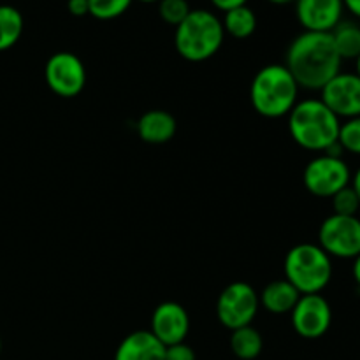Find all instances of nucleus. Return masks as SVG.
<instances>
[{"label": "nucleus", "instance_id": "nucleus-1", "mask_svg": "<svg viewBox=\"0 0 360 360\" xmlns=\"http://www.w3.org/2000/svg\"><path fill=\"white\" fill-rule=\"evenodd\" d=\"M340 53L333 37L326 32H302L287 49L285 67L299 88L320 91L336 74L341 72Z\"/></svg>", "mask_w": 360, "mask_h": 360}, {"label": "nucleus", "instance_id": "nucleus-2", "mask_svg": "<svg viewBox=\"0 0 360 360\" xmlns=\"http://www.w3.org/2000/svg\"><path fill=\"white\" fill-rule=\"evenodd\" d=\"M341 120L320 98L297 102L288 112V130L295 143L308 151L326 153L338 143Z\"/></svg>", "mask_w": 360, "mask_h": 360}, {"label": "nucleus", "instance_id": "nucleus-3", "mask_svg": "<svg viewBox=\"0 0 360 360\" xmlns=\"http://www.w3.org/2000/svg\"><path fill=\"white\" fill-rule=\"evenodd\" d=\"M299 84L290 70L280 63L262 67L255 74L250 86V101L253 109L264 118H281L297 104Z\"/></svg>", "mask_w": 360, "mask_h": 360}, {"label": "nucleus", "instance_id": "nucleus-4", "mask_svg": "<svg viewBox=\"0 0 360 360\" xmlns=\"http://www.w3.org/2000/svg\"><path fill=\"white\" fill-rule=\"evenodd\" d=\"M225 32L221 20L206 9H192L176 27L174 46L179 56L188 62H204L220 51Z\"/></svg>", "mask_w": 360, "mask_h": 360}, {"label": "nucleus", "instance_id": "nucleus-5", "mask_svg": "<svg viewBox=\"0 0 360 360\" xmlns=\"http://www.w3.org/2000/svg\"><path fill=\"white\" fill-rule=\"evenodd\" d=\"M283 271L301 295L320 294L333 280V259L319 245L301 243L288 250Z\"/></svg>", "mask_w": 360, "mask_h": 360}, {"label": "nucleus", "instance_id": "nucleus-6", "mask_svg": "<svg viewBox=\"0 0 360 360\" xmlns=\"http://www.w3.org/2000/svg\"><path fill=\"white\" fill-rule=\"evenodd\" d=\"M260 308L259 294L246 281H234L221 290L217 301V316L227 329L236 330L252 326Z\"/></svg>", "mask_w": 360, "mask_h": 360}, {"label": "nucleus", "instance_id": "nucleus-7", "mask_svg": "<svg viewBox=\"0 0 360 360\" xmlns=\"http://www.w3.org/2000/svg\"><path fill=\"white\" fill-rule=\"evenodd\" d=\"M302 181L309 193L322 199H330L334 193L350 185L352 172L341 157L322 153L308 162Z\"/></svg>", "mask_w": 360, "mask_h": 360}, {"label": "nucleus", "instance_id": "nucleus-8", "mask_svg": "<svg viewBox=\"0 0 360 360\" xmlns=\"http://www.w3.org/2000/svg\"><path fill=\"white\" fill-rule=\"evenodd\" d=\"M319 246L333 259H352L360 253L359 217L330 214L319 229Z\"/></svg>", "mask_w": 360, "mask_h": 360}, {"label": "nucleus", "instance_id": "nucleus-9", "mask_svg": "<svg viewBox=\"0 0 360 360\" xmlns=\"http://www.w3.org/2000/svg\"><path fill=\"white\" fill-rule=\"evenodd\" d=\"M44 79L49 90L60 97H76L86 84V69L74 53L60 51L48 58Z\"/></svg>", "mask_w": 360, "mask_h": 360}, {"label": "nucleus", "instance_id": "nucleus-10", "mask_svg": "<svg viewBox=\"0 0 360 360\" xmlns=\"http://www.w3.org/2000/svg\"><path fill=\"white\" fill-rule=\"evenodd\" d=\"M290 315L292 327L304 340L326 336L333 323V309L322 294L301 295Z\"/></svg>", "mask_w": 360, "mask_h": 360}, {"label": "nucleus", "instance_id": "nucleus-11", "mask_svg": "<svg viewBox=\"0 0 360 360\" xmlns=\"http://www.w3.org/2000/svg\"><path fill=\"white\" fill-rule=\"evenodd\" d=\"M320 94V101L340 120L360 116V77L355 72L336 74Z\"/></svg>", "mask_w": 360, "mask_h": 360}, {"label": "nucleus", "instance_id": "nucleus-12", "mask_svg": "<svg viewBox=\"0 0 360 360\" xmlns=\"http://www.w3.org/2000/svg\"><path fill=\"white\" fill-rule=\"evenodd\" d=\"M151 334L164 347L185 343L190 330V319L179 302L165 301L155 308L151 315Z\"/></svg>", "mask_w": 360, "mask_h": 360}, {"label": "nucleus", "instance_id": "nucleus-13", "mask_svg": "<svg viewBox=\"0 0 360 360\" xmlns=\"http://www.w3.org/2000/svg\"><path fill=\"white\" fill-rule=\"evenodd\" d=\"M295 16L304 32H333L343 20V0H295Z\"/></svg>", "mask_w": 360, "mask_h": 360}, {"label": "nucleus", "instance_id": "nucleus-14", "mask_svg": "<svg viewBox=\"0 0 360 360\" xmlns=\"http://www.w3.org/2000/svg\"><path fill=\"white\" fill-rule=\"evenodd\" d=\"M165 347L151 330H136L118 345L115 360H164Z\"/></svg>", "mask_w": 360, "mask_h": 360}, {"label": "nucleus", "instance_id": "nucleus-15", "mask_svg": "<svg viewBox=\"0 0 360 360\" xmlns=\"http://www.w3.org/2000/svg\"><path fill=\"white\" fill-rule=\"evenodd\" d=\"M137 132L141 139L148 144L169 143L176 134V120L171 112L151 109L139 118Z\"/></svg>", "mask_w": 360, "mask_h": 360}, {"label": "nucleus", "instance_id": "nucleus-16", "mask_svg": "<svg viewBox=\"0 0 360 360\" xmlns=\"http://www.w3.org/2000/svg\"><path fill=\"white\" fill-rule=\"evenodd\" d=\"M301 294L297 288L287 280H274L264 287V290L259 294L260 306L266 311L273 313V315H285V313H292V309L297 304Z\"/></svg>", "mask_w": 360, "mask_h": 360}, {"label": "nucleus", "instance_id": "nucleus-17", "mask_svg": "<svg viewBox=\"0 0 360 360\" xmlns=\"http://www.w3.org/2000/svg\"><path fill=\"white\" fill-rule=\"evenodd\" d=\"M333 37L336 51L340 53L341 60H357L360 56V25L357 21L341 20L333 32H329Z\"/></svg>", "mask_w": 360, "mask_h": 360}, {"label": "nucleus", "instance_id": "nucleus-18", "mask_svg": "<svg viewBox=\"0 0 360 360\" xmlns=\"http://www.w3.org/2000/svg\"><path fill=\"white\" fill-rule=\"evenodd\" d=\"M264 340L262 334L252 326L241 327V329L232 330L231 336V350L232 354L241 360H255L262 354Z\"/></svg>", "mask_w": 360, "mask_h": 360}, {"label": "nucleus", "instance_id": "nucleus-19", "mask_svg": "<svg viewBox=\"0 0 360 360\" xmlns=\"http://www.w3.org/2000/svg\"><path fill=\"white\" fill-rule=\"evenodd\" d=\"M224 32L234 39H248L257 30V16L248 6L236 7L224 13Z\"/></svg>", "mask_w": 360, "mask_h": 360}, {"label": "nucleus", "instance_id": "nucleus-20", "mask_svg": "<svg viewBox=\"0 0 360 360\" xmlns=\"http://www.w3.org/2000/svg\"><path fill=\"white\" fill-rule=\"evenodd\" d=\"M23 14L13 6H0V51H7L21 39Z\"/></svg>", "mask_w": 360, "mask_h": 360}, {"label": "nucleus", "instance_id": "nucleus-21", "mask_svg": "<svg viewBox=\"0 0 360 360\" xmlns=\"http://www.w3.org/2000/svg\"><path fill=\"white\" fill-rule=\"evenodd\" d=\"M132 2L134 0H88V7H90V16L108 21L127 13Z\"/></svg>", "mask_w": 360, "mask_h": 360}, {"label": "nucleus", "instance_id": "nucleus-22", "mask_svg": "<svg viewBox=\"0 0 360 360\" xmlns=\"http://www.w3.org/2000/svg\"><path fill=\"white\" fill-rule=\"evenodd\" d=\"M338 143L343 151L360 155V116L345 120V123H341Z\"/></svg>", "mask_w": 360, "mask_h": 360}, {"label": "nucleus", "instance_id": "nucleus-23", "mask_svg": "<svg viewBox=\"0 0 360 360\" xmlns=\"http://www.w3.org/2000/svg\"><path fill=\"white\" fill-rule=\"evenodd\" d=\"M330 200H333L334 214H341V217H357L359 214L360 200L350 185L334 193Z\"/></svg>", "mask_w": 360, "mask_h": 360}, {"label": "nucleus", "instance_id": "nucleus-24", "mask_svg": "<svg viewBox=\"0 0 360 360\" xmlns=\"http://www.w3.org/2000/svg\"><path fill=\"white\" fill-rule=\"evenodd\" d=\"M190 4L186 0H160L158 2V14L162 21L167 25L178 27L183 20L190 14Z\"/></svg>", "mask_w": 360, "mask_h": 360}, {"label": "nucleus", "instance_id": "nucleus-25", "mask_svg": "<svg viewBox=\"0 0 360 360\" xmlns=\"http://www.w3.org/2000/svg\"><path fill=\"white\" fill-rule=\"evenodd\" d=\"M164 360H197V357L192 347H188L186 343H178L165 347Z\"/></svg>", "mask_w": 360, "mask_h": 360}, {"label": "nucleus", "instance_id": "nucleus-26", "mask_svg": "<svg viewBox=\"0 0 360 360\" xmlns=\"http://www.w3.org/2000/svg\"><path fill=\"white\" fill-rule=\"evenodd\" d=\"M67 9L72 16H86L90 14V7H88V0H67Z\"/></svg>", "mask_w": 360, "mask_h": 360}, {"label": "nucleus", "instance_id": "nucleus-27", "mask_svg": "<svg viewBox=\"0 0 360 360\" xmlns=\"http://www.w3.org/2000/svg\"><path fill=\"white\" fill-rule=\"evenodd\" d=\"M211 4H213L218 11H224V13H227V11L236 9V7L246 6V4H248V0H211Z\"/></svg>", "mask_w": 360, "mask_h": 360}, {"label": "nucleus", "instance_id": "nucleus-28", "mask_svg": "<svg viewBox=\"0 0 360 360\" xmlns=\"http://www.w3.org/2000/svg\"><path fill=\"white\" fill-rule=\"evenodd\" d=\"M343 6L348 13H352L357 20H360V0H343Z\"/></svg>", "mask_w": 360, "mask_h": 360}, {"label": "nucleus", "instance_id": "nucleus-29", "mask_svg": "<svg viewBox=\"0 0 360 360\" xmlns=\"http://www.w3.org/2000/svg\"><path fill=\"white\" fill-rule=\"evenodd\" d=\"M350 186H352V188H354V192L357 193V197H359V200H360V167L357 169V172H355V174L352 176Z\"/></svg>", "mask_w": 360, "mask_h": 360}, {"label": "nucleus", "instance_id": "nucleus-30", "mask_svg": "<svg viewBox=\"0 0 360 360\" xmlns=\"http://www.w3.org/2000/svg\"><path fill=\"white\" fill-rule=\"evenodd\" d=\"M352 273H354L355 283L360 287V253L354 259V267H352Z\"/></svg>", "mask_w": 360, "mask_h": 360}, {"label": "nucleus", "instance_id": "nucleus-31", "mask_svg": "<svg viewBox=\"0 0 360 360\" xmlns=\"http://www.w3.org/2000/svg\"><path fill=\"white\" fill-rule=\"evenodd\" d=\"M271 4H278V6H287V4L295 2V0H269Z\"/></svg>", "mask_w": 360, "mask_h": 360}, {"label": "nucleus", "instance_id": "nucleus-32", "mask_svg": "<svg viewBox=\"0 0 360 360\" xmlns=\"http://www.w3.org/2000/svg\"><path fill=\"white\" fill-rule=\"evenodd\" d=\"M355 67H357V70H355V74H357V76L360 77V56L357 60H355Z\"/></svg>", "mask_w": 360, "mask_h": 360}, {"label": "nucleus", "instance_id": "nucleus-33", "mask_svg": "<svg viewBox=\"0 0 360 360\" xmlns=\"http://www.w3.org/2000/svg\"><path fill=\"white\" fill-rule=\"evenodd\" d=\"M139 2H144V4H151V2H160V0H139Z\"/></svg>", "mask_w": 360, "mask_h": 360}, {"label": "nucleus", "instance_id": "nucleus-34", "mask_svg": "<svg viewBox=\"0 0 360 360\" xmlns=\"http://www.w3.org/2000/svg\"><path fill=\"white\" fill-rule=\"evenodd\" d=\"M0 354H2V340H0Z\"/></svg>", "mask_w": 360, "mask_h": 360}, {"label": "nucleus", "instance_id": "nucleus-35", "mask_svg": "<svg viewBox=\"0 0 360 360\" xmlns=\"http://www.w3.org/2000/svg\"><path fill=\"white\" fill-rule=\"evenodd\" d=\"M357 217H359V220H360V211H359V214H357Z\"/></svg>", "mask_w": 360, "mask_h": 360}]
</instances>
